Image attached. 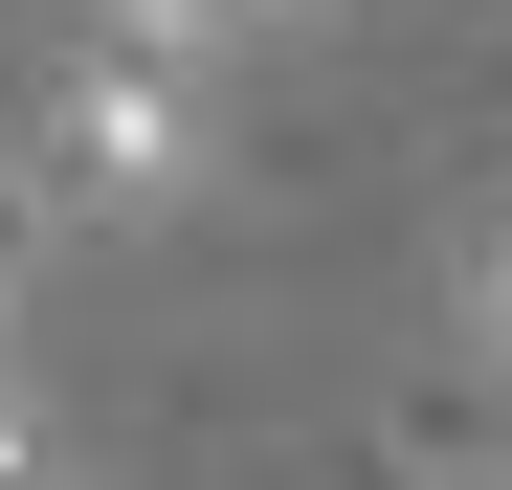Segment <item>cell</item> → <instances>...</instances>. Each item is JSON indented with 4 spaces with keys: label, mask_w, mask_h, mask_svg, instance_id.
Instances as JSON below:
<instances>
[{
    "label": "cell",
    "mask_w": 512,
    "mask_h": 490,
    "mask_svg": "<svg viewBox=\"0 0 512 490\" xmlns=\"http://www.w3.org/2000/svg\"><path fill=\"white\" fill-rule=\"evenodd\" d=\"M45 134H67V179H90V201H179V179H201V112L156 90V45L67 67V112H45Z\"/></svg>",
    "instance_id": "1"
},
{
    "label": "cell",
    "mask_w": 512,
    "mask_h": 490,
    "mask_svg": "<svg viewBox=\"0 0 512 490\" xmlns=\"http://www.w3.org/2000/svg\"><path fill=\"white\" fill-rule=\"evenodd\" d=\"M134 45H201V23H268V0H112Z\"/></svg>",
    "instance_id": "2"
},
{
    "label": "cell",
    "mask_w": 512,
    "mask_h": 490,
    "mask_svg": "<svg viewBox=\"0 0 512 490\" xmlns=\"http://www.w3.org/2000/svg\"><path fill=\"white\" fill-rule=\"evenodd\" d=\"M468 335H490V357H512V223H490V268H468Z\"/></svg>",
    "instance_id": "3"
},
{
    "label": "cell",
    "mask_w": 512,
    "mask_h": 490,
    "mask_svg": "<svg viewBox=\"0 0 512 490\" xmlns=\"http://www.w3.org/2000/svg\"><path fill=\"white\" fill-rule=\"evenodd\" d=\"M0 490H45V424H23V401H0Z\"/></svg>",
    "instance_id": "4"
}]
</instances>
